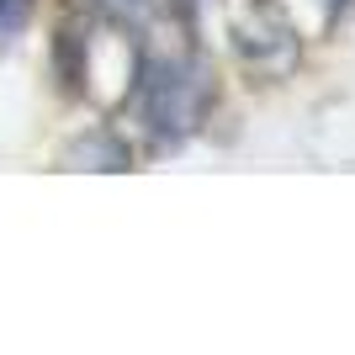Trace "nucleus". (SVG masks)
I'll use <instances>...</instances> for the list:
<instances>
[{"instance_id":"1","label":"nucleus","mask_w":355,"mask_h":355,"mask_svg":"<svg viewBox=\"0 0 355 355\" xmlns=\"http://www.w3.org/2000/svg\"><path fill=\"white\" fill-rule=\"evenodd\" d=\"M212 106V74L196 53H144L133 74V112L154 148H175L202 128Z\"/></svg>"},{"instance_id":"2","label":"nucleus","mask_w":355,"mask_h":355,"mask_svg":"<svg viewBox=\"0 0 355 355\" xmlns=\"http://www.w3.org/2000/svg\"><path fill=\"white\" fill-rule=\"evenodd\" d=\"M234 48L260 74H282L297 59V27L286 21L282 0H234Z\"/></svg>"},{"instance_id":"3","label":"nucleus","mask_w":355,"mask_h":355,"mask_svg":"<svg viewBox=\"0 0 355 355\" xmlns=\"http://www.w3.org/2000/svg\"><path fill=\"white\" fill-rule=\"evenodd\" d=\"M53 69H59L64 96H85L90 90V16H64L53 32Z\"/></svg>"},{"instance_id":"4","label":"nucleus","mask_w":355,"mask_h":355,"mask_svg":"<svg viewBox=\"0 0 355 355\" xmlns=\"http://www.w3.org/2000/svg\"><path fill=\"white\" fill-rule=\"evenodd\" d=\"M64 164H69V170H128L133 154H128V144H122L112 128H90V133H80L64 148Z\"/></svg>"},{"instance_id":"5","label":"nucleus","mask_w":355,"mask_h":355,"mask_svg":"<svg viewBox=\"0 0 355 355\" xmlns=\"http://www.w3.org/2000/svg\"><path fill=\"white\" fill-rule=\"evenodd\" d=\"M32 11H37V0H0V48H11L27 32Z\"/></svg>"}]
</instances>
